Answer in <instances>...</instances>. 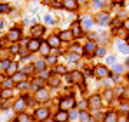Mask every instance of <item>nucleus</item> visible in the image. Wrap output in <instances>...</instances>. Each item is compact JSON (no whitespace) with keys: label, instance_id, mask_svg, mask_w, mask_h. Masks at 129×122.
I'll return each mask as SVG.
<instances>
[{"label":"nucleus","instance_id":"nucleus-17","mask_svg":"<svg viewBox=\"0 0 129 122\" xmlns=\"http://www.w3.org/2000/svg\"><path fill=\"white\" fill-rule=\"evenodd\" d=\"M39 51H40V54H42V56H49V52H51V45H49V44H47V42H45V44H40V49H39Z\"/></svg>","mask_w":129,"mask_h":122},{"label":"nucleus","instance_id":"nucleus-35","mask_svg":"<svg viewBox=\"0 0 129 122\" xmlns=\"http://www.w3.org/2000/svg\"><path fill=\"white\" fill-rule=\"evenodd\" d=\"M56 72H58V73H64V66H58Z\"/></svg>","mask_w":129,"mask_h":122},{"label":"nucleus","instance_id":"nucleus-43","mask_svg":"<svg viewBox=\"0 0 129 122\" xmlns=\"http://www.w3.org/2000/svg\"><path fill=\"white\" fill-rule=\"evenodd\" d=\"M0 28H4V21H0Z\"/></svg>","mask_w":129,"mask_h":122},{"label":"nucleus","instance_id":"nucleus-12","mask_svg":"<svg viewBox=\"0 0 129 122\" xmlns=\"http://www.w3.org/2000/svg\"><path fill=\"white\" fill-rule=\"evenodd\" d=\"M54 119H56V122H66V120H68V112H66V110H61V112H58Z\"/></svg>","mask_w":129,"mask_h":122},{"label":"nucleus","instance_id":"nucleus-44","mask_svg":"<svg viewBox=\"0 0 129 122\" xmlns=\"http://www.w3.org/2000/svg\"><path fill=\"white\" fill-rule=\"evenodd\" d=\"M113 2H117V4H120V2H124V0H113Z\"/></svg>","mask_w":129,"mask_h":122},{"label":"nucleus","instance_id":"nucleus-40","mask_svg":"<svg viewBox=\"0 0 129 122\" xmlns=\"http://www.w3.org/2000/svg\"><path fill=\"white\" fill-rule=\"evenodd\" d=\"M101 5V0H94V7H100Z\"/></svg>","mask_w":129,"mask_h":122},{"label":"nucleus","instance_id":"nucleus-39","mask_svg":"<svg viewBox=\"0 0 129 122\" xmlns=\"http://www.w3.org/2000/svg\"><path fill=\"white\" fill-rule=\"evenodd\" d=\"M70 119H73V120H75V119H77V112H72V113H70Z\"/></svg>","mask_w":129,"mask_h":122},{"label":"nucleus","instance_id":"nucleus-10","mask_svg":"<svg viewBox=\"0 0 129 122\" xmlns=\"http://www.w3.org/2000/svg\"><path fill=\"white\" fill-rule=\"evenodd\" d=\"M35 96H37L39 101H47V100H49V94H47L45 89H37V94H35Z\"/></svg>","mask_w":129,"mask_h":122},{"label":"nucleus","instance_id":"nucleus-42","mask_svg":"<svg viewBox=\"0 0 129 122\" xmlns=\"http://www.w3.org/2000/svg\"><path fill=\"white\" fill-rule=\"evenodd\" d=\"M126 44H127V45H129V35H127V37H126Z\"/></svg>","mask_w":129,"mask_h":122},{"label":"nucleus","instance_id":"nucleus-5","mask_svg":"<svg viewBox=\"0 0 129 122\" xmlns=\"http://www.w3.org/2000/svg\"><path fill=\"white\" fill-rule=\"evenodd\" d=\"M47 117H49V110H47V108H37V110H35V119H37V120H45V119H47Z\"/></svg>","mask_w":129,"mask_h":122},{"label":"nucleus","instance_id":"nucleus-30","mask_svg":"<svg viewBox=\"0 0 129 122\" xmlns=\"http://www.w3.org/2000/svg\"><path fill=\"white\" fill-rule=\"evenodd\" d=\"M45 23H49V24H54V18H52V16H45Z\"/></svg>","mask_w":129,"mask_h":122},{"label":"nucleus","instance_id":"nucleus-1","mask_svg":"<svg viewBox=\"0 0 129 122\" xmlns=\"http://www.w3.org/2000/svg\"><path fill=\"white\" fill-rule=\"evenodd\" d=\"M108 75H110V72H108V68L105 65H98L94 68V77L96 79H107Z\"/></svg>","mask_w":129,"mask_h":122},{"label":"nucleus","instance_id":"nucleus-28","mask_svg":"<svg viewBox=\"0 0 129 122\" xmlns=\"http://www.w3.org/2000/svg\"><path fill=\"white\" fill-rule=\"evenodd\" d=\"M51 85H52V87H56V85H59V79H58V77H52V79H51Z\"/></svg>","mask_w":129,"mask_h":122},{"label":"nucleus","instance_id":"nucleus-45","mask_svg":"<svg viewBox=\"0 0 129 122\" xmlns=\"http://www.w3.org/2000/svg\"><path fill=\"white\" fill-rule=\"evenodd\" d=\"M127 94H129V89H127Z\"/></svg>","mask_w":129,"mask_h":122},{"label":"nucleus","instance_id":"nucleus-41","mask_svg":"<svg viewBox=\"0 0 129 122\" xmlns=\"http://www.w3.org/2000/svg\"><path fill=\"white\" fill-rule=\"evenodd\" d=\"M126 30L129 32V19H127V23H126Z\"/></svg>","mask_w":129,"mask_h":122},{"label":"nucleus","instance_id":"nucleus-4","mask_svg":"<svg viewBox=\"0 0 129 122\" xmlns=\"http://www.w3.org/2000/svg\"><path fill=\"white\" fill-rule=\"evenodd\" d=\"M59 106H61V110H72L73 106H75V100L73 98H64V100H61V103H59Z\"/></svg>","mask_w":129,"mask_h":122},{"label":"nucleus","instance_id":"nucleus-3","mask_svg":"<svg viewBox=\"0 0 129 122\" xmlns=\"http://www.w3.org/2000/svg\"><path fill=\"white\" fill-rule=\"evenodd\" d=\"M61 5H63V9H68L73 12L79 9V0H61Z\"/></svg>","mask_w":129,"mask_h":122},{"label":"nucleus","instance_id":"nucleus-2","mask_svg":"<svg viewBox=\"0 0 129 122\" xmlns=\"http://www.w3.org/2000/svg\"><path fill=\"white\" fill-rule=\"evenodd\" d=\"M94 23H98L101 26H107V24H110V16L107 12H98L96 18H94Z\"/></svg>","mask_w":129,"mask_h":122},{"label":"nucleus","instance_id":"nucleus-22","mask_svg":"<svg viewBox=\"0 0 129 122\" xmlns=\"http://www.w3.org/2000/svg\"><path fill=\"white\" fill-rule=\"evenodd\" d=\"M0 96H2L4 100H9V98L12 96V89H11V87H7V89H4V91L0 93Z\"/></svg>","mask_w":129,"mask_h":122},{"label":"nucleus","instance_id":"nucleus-23","mask_svg":"<svg viewBox=\"0 0 129 122\" xmlns=\"http://www.w3.org/2000/svg\"><path fill=\"white\" fill-rule=\"evenodd\" d=\"M86 51H87V52H94V51H96V44H94L92 40L87 42V44H86Z\"/></svg>","mask_w":129,"mask_h":122},{"label":"nucleus","instance_id":"nucleus-6","mask_svg":"<svg viewBox=\"0 0 129 122\" xmlns=\"http://www.w3.org/2000/svg\"><path fill=\"white\" fill-rule=\"evenodd\" d=\"M92 23H94V19H92L89 14H84V16L80 18V24H82V28H86V30H89V28L92 26Z\"/></svg>","mask_w":129,"mask_h":122},{"label":"nucleus","instance_id":"nucleus-26","mask_svg":"<svg viewBox=\"0 0 129 122\" xmlns=\"http://www.w3.org/2000/svg\"><path fill=\"white\" fill-rule=\"evenodd\" d=\"M79 117H80V120H82V122H89V120H91L87 112H80V113H79Z\"/></svg>","mask_w":129,"mask_h":122},{"label":"nucleus","instance_id":"nucleus-31","mask_svg":"<svg viewBox=\"0 0 129 122\" xmlns=\"http://www.w3.org/2000/svg\"><path fill=\"white\" fill-rule=\"evenodd\" d=\"M11 52H18L19 51V47H18V44H14V45H11V49H9Z\"/></svg>","mask_w":129,"mask_h":122},{"label":"nucleus","instance_id":"nucleus-48","mask_svg":"<svg viewBox=\"0 0 129 122\" xmlns=\"http://www.w3.org/2000/svg\"><path fill=\"white\" fill-rule=\"evenodd\" d=\"M0 80H2V79H0Z\"/></svg>","mask_w":129,"mask_h":122},{"label":"nucleus","instance_id":"nucleus-13","mask_svg":"<svg viewBox=\"0 0 129 122\" xmlns=\"http://www.w3.org/2000/svg\"><path fill=\"white\" fill-rule=\"evenodd\" d=\"M19 35H21V32H19V30H11V32H9V35H7V39H9L11 42H18Z\"/></svg>","mask_w":129,"mask_h":122},{"label":"nucleus","instance_id":"nucleus-33","mask_svg":"<svg viewBox=\"0 0 129 122\" xmlns=\"http://www.w3.org/2000/svg\"><path fill=\"white\" fill-rule=\"evenodd\" d=\"M107 63H108V65H110V63H115V58H113V56H108V58H107Z\"/></svg>","mask_w":129,"mask_h":122},{"label":"nucleus","instance_id":"nucleus-11","mask_svg":"<svg viewBox=\"0 0 129 122\" xmlns=\"http://www.w3.org/2000/svg\"><path fill=\"white\" fill-rule=\"evenodd\" d=\"M42 33H44V26H42V24H35V26L31 28V35H33L35 39H39Z\"/></svg>","mask_w":129,"mask_h":122},{"label":"nucleus","instance_id":"nucleus-7","mask_svg":"<svg viewBox=\"0 0 129 122\" xmlns=\"http://www.w3.org/2000/svg\"><path fill=\"white\" fill-rule=\"evenodd\" d=\"M40 44H42V42L39 40V39H31V40L28 42V51H30V52L39 51V49H40Z\"/></svg>","mask_w":129,"mask_h":122},{"label":"nucleus","instance_id":"nucleus-38","mask_svg":"<svg viewBox=\"0 0 129 122\" xmlns=\"http://www.w3.org/2000/svg\"><path fill=\"white\" fill-rule=\"evenodd\" d=\"M122 70H124V68H122V66H120V65H117V66H115V72H119V73H120V72H122Z\"/></svg>","mask_w":129,"mask_h":122},{"label":"nucleus","instance_id":"nucleus-9","mask_svg":"<svg viewBox=\"0 0 129 122\" xmlns=\"http://www.w3.org/2000/svg\"><path fill=\"white\" fill-rule=\"evenodd\" d=\"M72 33H73V39H79V37H80V33H82V24H80V23H73Z\"/></svg>","mask_w":129,"mask_h":122},{"label":"nucleus","instance_id":"nucleus-14","mask_svg":"<svg viewBox=\"0 0 129 122\" xmlns=\"http://www.w3.org/2000/svg\"><path fill=\"white\" fill-rule=\"evenodd\" d=\"M68 79H70L72 82H80L82 79H84V75H82L80 72H72V73L68 75Z\"/></svg>","mask_w":129,"mask_h":122},{"label":"nucleus","instance_id":"nucleus-21","mask_svg":"<svg viewBox=\"0 0 129 122\" xmlns=\"http://www.w3.org/2000/svg\"><path fill=\"white\" fill-rule=\"evenodd\" d=\"M24 79H26V73H12V80L18 82V84H19V82H23Z\"/></svg>","mask_w":129,"mask_h":122},{"label":"nucleus","instance_id":"nucleus-46","mask_svg":"<svg viewBox=\"0 0 129 122\" xmlns=\"http://www.w3.org/2000/svg\"><path fill=\"white\" fill-rule=\"evenodd\" d=\"M127 65H129V59H127Z\"/></svg>","mask_w":129,"mask_h":122},{"label":"nucleus","instance_id":"nucleus-8","mask_svg":"<svg viewBox=\"0 0 129 122\" xmlns=\"http://www.w3.org/2000/svg\"><path fill=\"white\" fill-rule=\"evenodd\" d=\"M87 103H89V106H92V108H100V106H101V98L94 94V96L89 98V101H87Z\"/></svg>","mask_w":129,"mask_h":122},{"label":"nucleus","instance_id":"nucleus-20","mask_svg":"<svg viewBox=\"0 0 129 122\" xmlns=\"http://www.w3.org/2000/svg\"><path fill=\"white\" fill-rule=\"evenodd\" d=\"M117 47H119V51H120V52H124V54H127V52H129L127 44H124L122 40H119V42H117Z\"/></svg>","mask_w":129,"mask_h":122},{"label":"nucleus","instance_id":"nucleus-34","mask_svg":"<svg viewBox=\"0 0 129 122\" xmlns=\"http://www.w3.org/2000/svg\"><path fill=\"white\" fill-rule=\"evenodd\" d=\"M112 24H113V28H117V26L120 24V19H113V23H112Z\"/></svg>","mask_w":129,"mask_h":122},{"label":"nucleus","instance_id":"nucleus-29","mask_svg":"<svg viewBox=\"0 0 129 122\" xmlns=\"http://www.w3.org/2000/svg\"><path fill=\"white\" fill-rule=\"evenodd\" d=\"M9 11V5L7 4H0V12H7Z\"/></svg>","mask_w":129,"mask_h":122},{"label":"nucleus","instance_id":"nucleus-27","mask_svg":"<svg viewBox=\"0 0 129 122\" xmlns=\"http://www.w3.org/2000/svg\"><path fill=\"white\" fill-rule=\"evenodd\" d=\"M30 120H31V119H30L28 115H24V113H21V115L18 117V122H30Z\"/></svg>","mask_w":129,"mask_h":122},{"label":"nucleus","instance_id":"nucleus-32","mask_svg":"<svg viewBox=\"0 0 129 122\" xmlns=\"http://www.w3.org/2000/svg\"><path fill=\"white\" fill-rule=\"evenodd\" d=\"M12 85H14V80H11V79L5 80V87H12Z\"/></svg>","mask_w":129,"mask_h":122},{"label":"nucleus","instance_id":"nucleus-19","mask_svg":"<svg viewBox=\"0 0 129 122\" xmlns=\"http://www.w3.org/2000/svg\"><path fill=\"white\" fill-rule=\"evenodd\" d=\"M117 120H119L117 113H115V112H110V113L105 115V120H103V122H117Z\"/></svg>","mask_w":129,"mask_h":122},{"label":"nucleus","instance_id":"nucleus-25","mask_svg":"<svg viewBox=\"0 0 129 122\" xmlns=\"http://www.w3.org/2000/svg\"><path fill=\"white\" fill-rule=\"evenodd\" d=\"M44 68H45V61L44 59H39L35 63V70H44Z\"/></svg>","mask_w":129,"mask_h":122},{"label":"nucleus","instance_id":"nucleus-15","mask_svg":"<svg viewBox=\"0 0 129 122\" xmlns=\"http://www.w3.org/2000/svg\"><path fill=\"white\" fill-rule=\"evenodd\" d=\"M26 101H28V98H19L18 101H16V105H14V110H18V112H21L23 108H24V105H26Z\"/></svg>","mask_w":129,"mask_h":122},{"label":"nucleus","instance_id":"nucleus-16","mask_svg":"<svg viewBox=\"0 0 129 122\" xmlns=\"http://www.w3.org/2000/svg\"><path fill=\"white\" fill-rule=\"evenodd\" d=\"M47 44L51 45V47H59V44H61V39L59 37H49V40H47Z\"/></svg>","mask_w":129,"mask_h":122},{"label":"nucleus","instance_id":"nucleus-24","mask_svg":"<svg viewBox=\"0 0 129 122\" xmlns=\"http://www.w3.org/2000/svg\"><path fill=\"white\" fill-rule=\"evenodd\" d=\"M16 70H18V63H11V65L7 66V72H9V73H16Z\"/></svg>","mask_w":129,"mask_h":122},{"label":"nucleus","instance_id":"nucleus-37","mask_svg":"<svg viewBox=\"0 0 129 122\" xmlns=\"http://www.w3.org/2000/svg\"><path fill=\"white\" fill-rule=\"evenodd\" d=\"M98 56H105V49H98Z\"/></svg>","mask_w":129,"mask_h":122},{"label":"nucleus","instance_id":"nucleus-18","mask_svg":"<svg viewBox=\"0 0 129 122\" xmlns=\"http://www.w3.org/2000/svg\"><path fill=\"white\" fill-rule=\"evenodd\" d=\"M59 39H61V40H64V42H70L72 39H73V33L64 30V32H61V33H59Z\"/></svg>","mask_w":129,"mask_h":122},{"label":"nucleus","instance_id":"nucleus-47","mask_svg":"<svg viewBox=\"0 0 129 122\" xmlns=\"http://www.w3.org/2000/svg\"><path fill=\"white\" fill-rule=\"evenodd\" d=\"M91 122H94V120H91Z\"/></svg>","mask_w":129,"mask_h":122},{"label":"nucleus","instance_id":"nucleus-36","mask_svg":"<svg viewBox=\"0 0 129 122\" xmlns=\"http://www.w3.org/2000/svg\"><path fill=\"white\" fill-rule=\"evenodd\" d=\"M47 61H49V63H56V56H49Z\"/></svg>","mask_w":129,"mask_h":122}]
</instances>
